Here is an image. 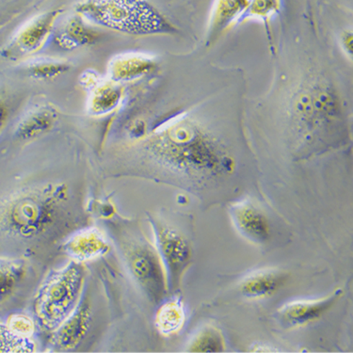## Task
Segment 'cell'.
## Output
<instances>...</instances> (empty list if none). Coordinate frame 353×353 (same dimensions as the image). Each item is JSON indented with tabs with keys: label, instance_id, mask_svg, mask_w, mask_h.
Segmentation results:
<instances>
[{
	"label": "cell",
	"instance_id": "6da1fadb",
	"mask_svg": "<svg viewBox=\"0 0 353 353\" xmlns=\"http://www.w3.org/2000/svg\"><path fill=\"white\" fill-rule=\"evenodd\" d=\"M143 150L148 158L190 182L205 203L211 192L234 174L236 161L216 137L192 121L179 118L147 137Z\"/></svg>",
	"mask_w": 353,
	"mask_h": 353
},
{
	"label": "cell",
	"instance_id": "7a4b0ae2",
	"mask_svg": "<svg viewBox=\"0 0 353 353\" xmlns=\"http://www.w3.org/2000/svg\"><path fill=\"white\" fill-rule=\"evenodd\" d=\"M87 216L63 183L26 188L0 198V234L36 246L84 228Z\"/></svg>",
	"mask_w": 353,
	"mask_h": 353
},
{
	"label": "cell",
	"instance_id": "3957f363",
	"mask_svg": "<svg viewBox=\"0 0 353 353\" xmlns=\"http://www.w3.org/2000/svg\"><path fill=\"white\" fill-rule=\"evenodd\" d=\"M74 10L88 24L123 34L148 36L176 32L149 0H82Z\"/></svg>",
	"mask_w": 353,
	"mask_h": 353
},
{
	"label": "cell",
	"instance_id": "277c9868",
	"mask_svg": "<svg viewBox=\"0 0 353 353\" xmlns=\"http://www.w3.org/2000/svg\"><path fill=\"white\" fill-rule=\"evenodd\" d=\"M86 278L84 264L72 260L49 273L34 298L35 321L41 330L52 334L72 315L83 296Z\"/></svg>",
	"mask_w": 353,
	"mask_h": 353
},
{
	"label": "cell",
	"instance_id": "5b68a950",
	"mask_svg": "<svg viewBox=\"0 0 353 353\" xmlns=\"http://www.w3.org/2000/svg\"><path fill=\"white\" fill-rule=\"evenodd\" d=\"M121 250L131 276L153 305H161L168 292L166 273L156 246L143 233L123 236Z\"/></svg>",
	"mask_w": 353,
	"mask_h": 353
},
{
	"label": "cell",
	"instance_id": "8992f818",
	"mask_svg": "<svg viewBox=\"0 0 353 353\" xmlns=\"http://www.w3.org/2000/svg\"><path fill=\"white\" fill-rule=\"evenodd\" d=\"M293 121L306 140L319 130L326 131L341 120L339 98L331 87L314 82L301 89L293 103Z\"/></svg>",
	"mask_w": 353,
	"mask_h": 353
},
{
	"label": "cell",
	"instance_id": "52a82bcc",
	"mask_svg": "<svg viewBox=\"0 0 353 353\" xmlns=\"http://www.w3.org/2000/svg\"><path fill=\"white\" fill-rule=\"evenodd\" d=\"M153 229L156 248L165 273L169 294H174L181 287L183 277L193 259L192 242L187 234L169 221L158 217H149Z\"/></svg>",
	"mask_w": 353,
	"mask_h": 353
},
{
	"label": "cell",
	"instance_id": "ba28073f",
	"mask_svg": "<svg viewBox=\"0 0 353 353\" xmlns=\"http://www.w3.org/2000/svg\"><path fill=\"white\" fill-rule=\"evenodd\" d=\"M61 14L60 10L45 12L26 23L5 46L2 56L7 60L19 61L40 52L53 35Z\"/></svg>",
	"mask_w": 353,
	"mask_h": 353
},
{
	"label": "cell",
	"instance_id": "9c48e42d",
	"mask_svg": "<svg viewBox=\"0 0 353 353\" xmlns=\"http://www.w3.org/2000/svg\"><path fill=\"white\" fill-rule=\"evenodd\" d=\"M234 228L247 241L257 246L269 244L272 238V224L266 212L250 199L234 201L229 205Z\"/></svg>",
	"mask_w": 353,
	"mask_h": 353
},
{
	"label": "cell",
	"instance_id": "30bf717a",
	"mask_svg": "<svg viewBox=\"0 0 353 353\" xmlns=\"http://www.w3.org/2000/svg\"><path fill=\"white\" fill-rule=\"evenodd\" d=\"M92 306L86 296H82L76 310L51 334L49 347L54 352H67L81 347L92 327Z\"/></svg>",
	"mask_w": 353,
	"mask_h": 353
},
{
	"label": "cell",
	"instance_id": "8fae6325",
	"mask_svg": "<svg viewBox=\"0 0 353 353\" xmlns=\"http://www.w3.org/2000/svg\"><path fill=\"white\" fill-rule=\"evenodd\" d=\"M81 83L87 91V112L94 117L110 114L123 101L122 84L112 81L109 77H102L97 72H85Z\"/></svg>",
	"mask_w": 353,
	"mask_h": 353
},
{
	"label": "cell",
	"instance_id": "7c38bea8",
	"mask_svg": "<svg viewBox=\"0 0 353 353\" xmlns=\"http://www.w3.org/2000/svg\"><path fill=\"white\" fill-rule=\"evenodd\" d=\"M61 249L72 261L85 264L109 254L112 246L99 229L84 226L69 234Z\"/></svg>",
	"mask_w": 353,
	"mask_h": 353
},
{
	"label": "cell",
	"instance_id": "4fadbf2b",
	"mask_svg": "<svg viewBox=\"0 0 353 353\" xmlns=\"http://www.w3.org/2000/svg\"><path fill=\"white\" fill-rule=\"evenodd\" d=\"M343 293L341 288H339L325 298L293 301L285 303L278 310L279 321L285 328H296L310 324L325 315L342 297Z\"/></svg>",
	"mask_w": 353,
	"mask_h": 353
},
{
	"label": "cell",
	"instance_id": "5bb4252c",
	"mask_svg": "<svg viewBox=\"0 0 353 353\" xmlns=\"http://www.w3.org/2000/svg\"><path fill=\"white\" fill-rule=\"evenodd\" d=\"M153 57L141 52H125L113 57L108 65V74L112 81L122 84L141 79L153 70Z\"/></svg>",
	"mask_w": 353,
	"mask_h": 353
},
{
	"label": "cell",
	"instance_id": "9a60e30c",
	"mask_svg": "<svg viewBox=\"0 0 353 353\" xmlns=\"http://www.w3.org/2000/svg\"><path fill=\"white\" fill-rule=\"evenodd\" d=\"M290 274L283 270L267 269L256 270L239 283V291L244 297L259 300L274 295L287 285Z\"/></svg>",
	"mask_w": 353,
	"mask_h": 353
},
{
	"label": "cell",
	"instance_id": "2e32d148",
	"mask_svg": "<svg viewBox=\"0 0 353 353\" xmlns=\"http://www.w3.org/2000/svg\"><path fill=\"white\" fill-rule=\"evenodd\" d=\"M58 121V112L52 105H43L32 110L18 123L17 137L19 140H36L52 130Z\"/></svg>",
	"mask_w": 353,
	"mask_h": 353
},
{
	"label": "cell",
	"instance_id": "e0dca14e",
	"mask_svg": "<svg viewBox=\"0 0 353 353\" xmlns=\"http://www.w3.org/2000/svg\"><path fill=\"white\" fill-rule=\"evenodd\" d=\"M28 274V265L25 259L0 257V305L14 297Z\"/></svg>",
	"mask_w": 353,
	"mask_h": 353
},
{
	"label": "cell",
	"instance_id": "ac0fdd59",
	"mask_svg": "<svg viewBox=\"0 0 353 353\" xmlns=\"http://www.w3.org/2000/svg\"><path fill=\"white\" fill-rule=\"evenodd\" d=\"M98 38V33L79 15L64 23L55 33V42L59 48L74 50L92 45Z\"/></svg>",
	"mask_w": 353,
	"mask_h": 353
},
{
	"label": "cell",
	"instance_id": "d6986e66",
	"mask_svg": "<svg viewBox=\"0 0 353 353\" xmlns=\"http://www.w3.org/2000/svg\"><path fill=\"white\" fill-rule=\"evenodd\" d=\"M185 322V312L179 298L161 303L154 318V326L163 336H172L181 331Z\"/></svg>",
	"mask_w": 353,
	"mask_h": 353
},
{
	"label": "cell",
	"instance_id": "ffe728a7",
	"mask_svg": "<svg viewBox=\"0 0 353 353\" xmlns=\"http://www.w3.org/2000/svg\"><path fill=\"white\" fill-rule=\"evenodd\" d=\"M225 339L221 330L207 325L203 327L188 344V352H223L225 350Z\"/></svg>",
	"mask_w": 353,
	"mask_h": 353
},
{
	"label": "cell",
	"instance_id": "44dd1931",
	"mask_svg": "<svg viewBox=\"0 0 353 353\" xmlns=\"http://www.w3.org/2000/svg\"><path fill=\"white\" fill-rule=\"evenodd\" d=\"M70 65L66 61L56 60V59L43 58L33 61L28 64V71L33 79H53L61 76L69 70Z\"/></svg>",
	"mask_w": 353,
	"mask_h": 353
},
{
	"label": "cell",
	"instance_id": "7402d4cb",
	"mask_svg": "<svg viewBox=\"0 0 353 353\" xmlns=\"http://www.w3.org/2000/svg\"><path fill=\"white\" fill-rule=\"evenodd\" d=\"M32 339H22L12 334L7 326H0V352H34Z\"/></svg>",
	"mask_w": 353,
	"mask_h": 353
},
{
	"label": "cell",
	"instance_id": "603a6c76",
	"mask_svg": "<svg viewBox=\"0 0 353 353\" xmlns=\"http://www.w3.org/2000/svg\"><path fill=\"white\" fill-rule=\"evenodd\" d=\"M7 328L22 339H32L35 334L36 321L24 314H14L7 319Z\"/></svg>",
	"mask_w": 353,
	"mask_h": 353
},
{
	"label": "cell",
	"instance_id": "cb8c5ba5",
	"mask_svg": "<svg viewBox=\"0 0 353 353\" xmlns=\"http://www.w3.org/2000/svg\"><path fill=\"white\" fill-rule=\"evenodd\" d=\"M247 4L249 5V0H219L215 10V21H230L232 18L239 14Z\"/></svg>",
	"mask_w": 353,
	"mask_h": 353
},
{
	"label": "cell",
	"instance_id": "d4e9b609",
	"mask_svg": "<svg viewBox=\"0 0 353 353\" xmlns=\"http://www.w3.org/2000/svg\"><path fill=\"white\" fill-rule=\"evenodd\" d=\"M277 5V0H252L251 4L252 14H267L272 12Z\"/></svg>",
	"mask_w": 353,
	"mask_h": 353
},
{
	"label": "cell",
	"instance_id": "484cf974",
	"mask_svg": "<svg viewBox=\"0 0 353 353\" xmlns=\"http://www.w3.org/2000/svg\"><path fill=\"white\" fill-rule=\"evenodd\" d=\"M8 117H9V110H8L6 102L0 97V133L6 125Z\"/></svg>",
	"mask_w": 353,
	"mask_h": 353
}]
</instances>
